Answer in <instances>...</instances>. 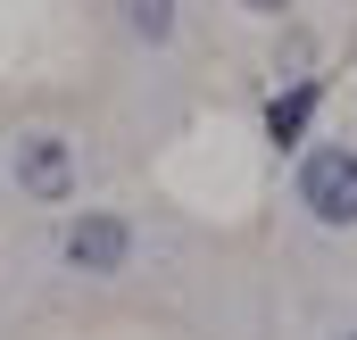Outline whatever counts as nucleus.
I'll list each match as a JSON object with an SVG mask.
<instances>
[{
  "instance_id": "1",
  "label": "nucleus",
  "mask_w": 357,
  "mask_h": 340,
  "mask_svg": "<svg viewBox=\"0 0 357 340\" xmlns=\"http://www.w3.org/2000/svg\"><path fill=\"white\" fill-rule=\"evenodd\" d=\"M299 208L316 216V224H357V150H316L307 167H299Z\"/></svg>"
},
{
  "instance_id": "2",
  "label": "nucleus",
  "mask_w": 357,
  "mask_h": 340,
  "mask_svg": "<svg viewBox=\"0 0 357 340\" xmlns=\"http://www.w3.org/2000/svg\"><path fill=\"white\" fill-rule=\"evenodd\" d=\"M17 183H25L33 199H67V191H75V150H67L59 133L17 141Z\"/></svg>"
},
{
  "instance_id": "3",
  "label": "nucleus",
  "mask_w": 357,
  "mask_h": 340,
  "mask_svg": "<svg viewBox=\"0 0 357 340\" xmlns=\"http://www.w3.org/2000/svg\"><path fill=\"white\" fill-rule=\"evenodd\" d=\"M59 249H67L75 274H116L125 249H133V233H125L116 216H84V224H67V241H59Z\"/></svg>"
},
{
  "instance_id": "4",
  "label": "nucleus",
  "mask_w": 357,
  "mask_h": 340,
  "mask_svg": "<svg viewBox=\"0 0 357 340\" xmlns=\"http://www.w3.org/2000/svg\"><path fill=\"white\" fill-rule=\"evenodd\" d=\"M307 116H316V84L274 91V100H266V133H274V141H299V133H307Z\"/></svg>"
},
{
  "instance_id": "5",
  "label": "nucleus",
  "mask_w": 357,
  "mask_h": 340,
  "mask_svg": "<svg viewBox=\"0 0 357 340\" xmlns=\"http://www.w3.org/2000/svg\"><path fill=\"white\" fill-rule=\"evenodd\" d=\"M133 42H175V0H116Z\"/></svg>"
},
{
  "instance_id": "6",
  "label": "nucleus",
  "mask_w": 357,
  "mask_h": 340,
  "mask_svg": "<svg viewBox=\"0 0 357 340\" xmlns=\"http://www.w3.org/2000/svg\"><path fill=\"white\" fill-rule=\"evenodd\" d=\"M250 8H282V0H250Z\"/></svg>"
},
{
  "instance_id": "7",
  "label": "nucleus",
  "mask_w": 357,
  "mask_h": 340,
  "mask_svg": "<svg viewBox=\"0 0 357 340\" xmlns=\"http://www.w3.org/2000/svg\"><path fill=\"white\" fill-rule=\"evenodd\" d=\"M349 340H357V332H349Z\"/></svg>"
}]
</instances>
